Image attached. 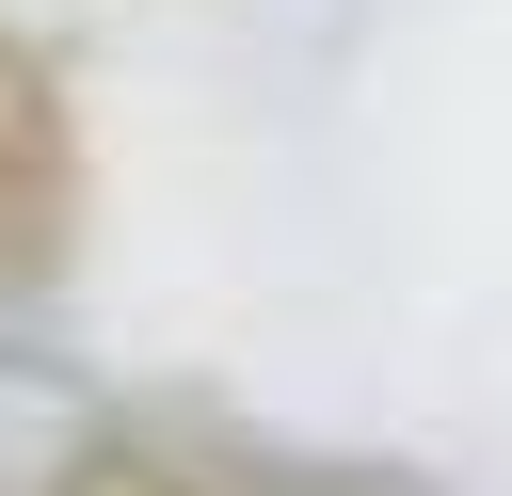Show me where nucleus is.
<instances>
[{"mask_svg": "<svg viewBox=\"0 0 512 496\" xmlns=\"http://www.w3.org/2000/svg\"><path fill=\"white\" fill-rule=\"evenodd\" d=\"M80 112H64V64L32 48V32H0V304H32V288H64V256H80Z\"/></svg>", "mask_w": 512, "mask_h": 496, "instance_id": "nucleus-1", "label": "nucleus"}, {"mask_svg": "<svg viewBox=\"0 0 512 496\" xmlns=\"http://www.w3.org/2000/svg\"><path fill=\"white\" fill-rule=\"evenodd\" d=\"M48 496H368V464H288L240 432H64Z\"/></svg>", "mask_w": 512, "mask_h": 496, "instance_id": "nucleus-2", "label": "nucleus"}]
</instances>
